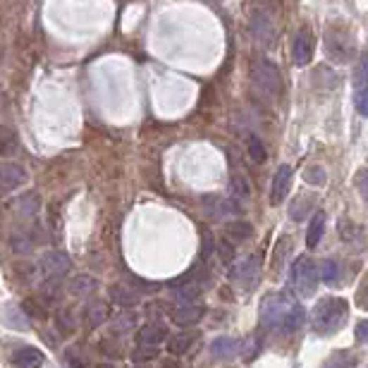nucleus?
I'll use <instances>...</instances> for the list:
<instances>
[{
  "label": "nucleus",
  "mask_w": 368,
  "mask_h": 368,
  "mask_svg": "<svg viewBox=\"0 0 368 368\" xmlns=\"http://www.w3.org/2000/svg\"><path fill=\"white\" fill-rule=\"evenodd\" d=\"M258 316L268 330H285V333H294L304 323V309L292 299L289 292L265 294Z\"/></svg>",
  "instance_id": "1"
},
{
  "label": "nucleus",
  "mask_w": 368,
  "mask_h": 368,
  "mask_svg": "<svg viewBox=\"0 0 368 368\" xmlns=\"http://www.w3.org/2000/svg\"><path fill=\"white\" fill-rule=\"evenodd\" d=\"M349 306L342 297H321L311 311V328L321 337L340 333L347 323Z\"/></svg>",
  "instance_id": "2"
},
{
  "label": "nucleus",
  "mask_w": 368,
  "mask_h": 368,
  "mask_svg": "<svg viewBox=\"0 0 368 368\" xmlns=\"http://www.w3.org/2000/svg\"><path fill=\"white\" fill-rule=\"evenodd\" d=\"M251 87L261 99L275 101L282 94V75L277 70V65L265 58L256 60L251 65Z\"/></svg>",
  "instance_id": "3"
},
{
  "label": "nucleus",
  "mask_w": 368,
  "mask_h": 368,
  "mask_svg": "<svg viewBox=\"0 0 368 368\" xmlns=\"http://www.w3.org/2000/svg\"><path fill=\"white\" fill-rule=\"evenodd\" d=\"M323 48H325V56L335 63H349L357 53V44H354V36L349 29L345 27H328L323 36Z\"/></svg>",
  "instance_id": "4"
},
{
  "label": "nucleus",
  "mask_w": 368,
  "mask_h": 368,
  "mask_svg": "<svg viewBox=\"0 0 368 368\" xmlns=\"http://www.w3.org/2000/svg\"><path fill=\"white\" fill-rule=\"evenodd\" d=\"M249 34H251V41L261 48V51H270V48L277 44V22L275 17L270 15V10L265 8L253 10L249 20Z\"/></svg>",
  "instance_id": "5"
},
{
  "label": "nucleus",
  "mask_w": 368,
  "mask_h": 368,
  "mask_svg": "<svg viewBox=\"0 0 368 368\" xmlns=\"http://www.w3.org/2000/svg\"><path fill=\"white\" fill-rule=\"evenodd\" d=\"M289 280H292V287L299 297L309 299L316 294L318 289V268L316 263L311 261L309 256H299L294 261L292 270H289Z\"/></svg>",
  "instance_id": "6"
},
{
  "label": "nucleus",
  "mask_w": 368,
  "mask_h": 368,
  "mask_svg": "<svg viewBox=\"0 0 368 368\" xmlns=\"http://www.w3.org/2000/svg\"><path fill=\"white\" fill-rule=\"evenodd\" d=\"M258 277H261V256H258V253H251V256H246L244 261H239L230 270V280L237 287L246 289V292L256 287Z\"/></svg>",
  "instance_id": "7"
},
{
  "label": "nucleus",
  "mask_w": 368,
  "mask_h": 368,
  "mask_svg": "<svg viewBox=\"0 0 368 368\" xmlns=\"http://www.w3.org/2000/svg\"><path fill=\"white\" fill-rule=\"evenodd\" d=\"M27 170L17 163H0V194L20 189L22 184H27Z\"/></svg>",
  "instance_id": "8"
},
{
  "label": "nucleus",
  "mask_w": 368,
  "mask_h": 368,
  "mask_svg": "<svg viewBox=\"0 0 368 368\" xmlns=\"http://www.w3.org/2000/svg\"><path fill=\"white\" fill-rule=\"evenodd\" d=\"M39 263L46 277H63L70 270V256L65 251H46Z\"/></svg>",
  "instance_id": "9"
},
{
  "label": "nucleus",
  "mask_w": 368,
  "mask_h": 368,
  "mask_svg": "<svg viewBox=\"0 0 368 368\" xmlns=\"http://www.w3.org/2000/svg\"><path fill=\"white\" fill-rule=\"evenodd\" d=\"M165 337H170L167 333V325L160 321H151L146 325H141L137 333V342L146 347H158L160 342H165Z\"/></svg>",
  "instance_id": "10"
},
{
  "label": "nucleus",
  "mask_w": 368,
  "mask_h": 368,
  "mask_svg": "<svg viewBox=\"0 0 368 368\" xmlns=\"http://www.w3.org/2000/svg\"><path fill=\"white\" fill-rule=\"evenodd\" d=\"M289 186H292V167L280 165L275 170V175H273V186H270V201H273L275 206L280 201H285Z\"/></svg>",
  "instance_id": "11"
},
{
  "label": "nucleus",
  "mask_w": 368,
  "mask_h": 368,
  "mask_svg": "<svg viewBox=\"0 0 368 368\" xmlns=\"http://www.w3.org/2000/svg\"><path fill=\"white\" fill-rule=\"evenodd\" d=\"M313 58V39L309 34V29H301V32L294 36L292 44V60L297 65H309Z\"/></svg>",
  "instance_id": "12"
},
{
  "label": "nucleus",
  "mask_w": 368,
  "mask_h": 368,
  "mask_svg": "<svg viewBox=\"0 0 368 368\" xmlns=\"http://www.w3.org/2000/svg\"><path fill=\"white\" fill-rule=\"evenodd\" d=\"M206 316V309L198 304H186V306H177L172 311V323L179 325V328H194V325Z\"/></svg>",
  "instance_id": "13"
},
{
  "label": "nucleus",
  "mask_w": 368,
  "mask_h": 368,
  "mask_svg": "<svg viewBox=\"0 0 368 368\" xmlns=\"http://www.w3.org/2000/svg\"><path fill=\"white\" fill-rule=\"evenodd\" d=\"M108 318H110V306L106 304V301L96 299L91 304L84 309V323H87V328H99V325H103Z\"/></svg>",
  "instance_id": "14"
},
{
  "label": "nucleus",
  "mask_w": 368,
  "mask_h": 368,
  "mask_svg": "<svg viewBox=\"0 0 368 368\" xmlns=\"http://www.w3.org/2000/svg\"><path fill=\"white\" fill-rule=\"evenodd\" d=\"M253 237V227L249 220H230L225 225V239L232 244H239V242H249Z\"/></svg>",
  "instance_id": "15"
},
{
  "label": "nucleus",
  "mask_w": 368,
  "mask_h": 368,
  "mask_svg": "<svg viewBox=\"0 0 368 368\" xmlns=\"http://www.w3.org/2000/svg\"><path fill=\"white\" fill-rule=\"evenodd\" d=\"M12 364L17 368H41L44 366V354H41V349L22 347L12 354Z\"/></svg>",
  "instance_id": "16"
},
{
  "label": "nucleus",
  "mask_w": 368,
  "mask_h": 368,
  "mask_svg": "<svg viewBox=\"0 0 368 368\" xmlns=\"http://www.w3.org/2000/svg\"><path fill=\"white\" fill-rule=\"evenodd\" d=\"M196 337L198 335L194 333V330H184V333L167 337V352H170L172 357H182V354H186L191 347H194Z\"/></svg>",
  "instance_id": "17"
},
{
  "label": "nucleus",
  "mask_w": 368,
  "mask_h": 368,
  "mask_svg": "<svg viewBox=\"0 0 368 368\" xmlns=\"http://www.w3.org/2000/svg\"><path fill=\"white\" fill-rule=\"evenodd\" d=\"M0 316H3V323L12 330H29V318L20 306H12V304L3 306V309H0Z\"/></svg>",
  "instance_id": "18"
},
{
  "label": "nucleus",
  "mask_w": 368,
  "mask_h": 368,
  "mask_svg": "<svg viewBox=\"0 0 368 368\" xmlns=\"http://www.w3.org/2000/svg\"><path fill=\"white\" fill-rule=\"evenodd\" d=\"M96 289H99V280H96L94 275H77V277H72L68 285V292L72 297H89V294H94Z\"/></svg>",
  "instance_id": "19"
},
{
  "label": "nucleus",
  "mask_w": 368,
  "mask_h": 368,
  "mask_svg": "<svg viewBox=\"0 0 368 368\" xmlns=\"http://www.w3.org/2000/svg\"><path fill=\"white\" fill-rule=\"evenodd\" d=\"M359 366V357L352 354L349 349H340V352H333L328 359L323 361L321 368H357Z\"/></svg>",
  "instance_id": "20"
},
{
  "label": "nucleus",
  "mask_w": 368,
  "mask_h": 368,
  "mask_svg": "<svg viewBox=\"0 0 368 368\" xmlns=\"http://www.w3.org/2000/svg\"><path fill=\"white\" fill-rule=\"evenodd\" d=\"M230 191H232V198L234 203H246L251 198V186H249V179H246V175H239L234 172L232 179H230Z\"/></svg>",
  "instance_id": "21"
},
{
  "label": "nucleus",
  "mask_w": 368,
  "mask_h": 368,
  "mask_svg": "<svg viewBox=\"0 0 368 368\" xmlns=\"http://www.w3.org/2000/svg\"><path fill=\"white\" fill-rule=\"evenodd\" d=\"M323 232H325V213L318 210V213L311 215V225H309V232H306V246L316 249L318 242L323 239Z\"/></svg>",
  "instance_id": "22"
},
{
  "label": "nucleus",
  "mask_w": 368,
  "mask_h": 368,
  "mask_svg": "<svg viewBox=\"0 0 368 368\" xmlns=\"http://www.w3.org/2000/svg\"><path fill=\"white\" fill-rule=\"evenodd\" d=\"M237 340H232V337H215L213 345H210V354H213L215 359H232L234 354H237Z\"/></svg>",
  "instance_id": "23"
},
{
  "label": "nucleus",
  "mask_w": 368,
  "mask_h": 368,
  "mask_svg": "<svg viewBox=\"0 0 368 368\" xmlns=\"http://www.w3.org/2000/svg\"><path fill=\"white\" fill-rule=\"evenodd\" d=\"M15 208H17V213L24 215V218H32V215L39 213L41 198H39V194H34V191H27V194H22L15 201Z\"/></svg>",
  "instance_id": "24"
},
{
  "label": "nucleus",
  "mask_w": 368,
  "mask_h": 368,
  "mask_svg": "<svg viewBox=\"0 0 368 368\" xmlns=\"http://www.w3.org/2000/svg\"><path fill=\"white\" fill-rule=\"evenodd\" d=\"M110 297L115 299L120 306H134L139 301V292L134 287H127V285H113Z\"/></svg>",
  "instance_id": "25"
},
{
  "label": "nucleus",
  "mask_w": 368,
  "mask_h": 368,
  "mask_svg": "<svg viewBox=\"0 0 368 368\" xmlns=\"http://www.w3.org/2000/svg\"><path fill=\"white\" fill-rule=\"evenodd\" d=\"M56 328H58V333L63 335V337H72L77 333V323H75V318H72V313L68 309H60L56 311Z\"/></svg>",
  "instance_id": "26"
},
{
  "label": "nucleus",
  "mask_w": 368,
  "mask_h": 368,
  "mask_svg": "<svg viewBox=\"0 0 368 368\" xmlns=\"http://www.w3.org/2000/svg\"><path fill=\"white\" fill-rule=\"evenodd\" d=\"M198 297V285H179L172 292V299L177 301V306L194 304V299Z\"/></svg>",
  "instance_id": "27"
},
{
  "label": "nucleus",
  "mask_w": 368,
  "mask_h": 368,
  "mask_svg": "<svg viewBox=\"0 0 368 368\" xmlns=\"http://www.w3.org/2000/svg\"><path fill=\"white\" fill-rule=\"evenodd\" d=\"M17 151V137L10 127L0 125V156H10Z\"/></svg>",
  "instance_id": "28"
},
{
  "label": "nucleus",
  "mask_w": 368,
  "mask_h": 368,
  "mask_svg": "<svg viewBox=\"0 0 368 368\" xmlns=\"http://www.w3.org/2000/svg\"><path fill=\"white\" fill-rule=\"evenodd\" d=\"M311 201H313L311 196H297V198H294V203L289 206V218L297 220V222L304 220L306 218V210L313 206Z\"/></svg>",
  "instance_id": "29"
},
{
  "label": "nucleus",
  "mask_w": 368,
  "mask_h": 368,
  "mask_svg": "<svg viewBox=\"0 0 368 368\" xmlns=\"http://www.w3.org/2000/svg\"><path fill=\"white\" fill-rule=\"evenodd\" d=\"M318 275H321V280L325 282V285H335L337 277H340V265H337V261H323L321 265H318Z\"/></svg>",
  "instance_id": "30"
},
{
  "label": "nucleus",
  "mask_w": 368,
  "mask_h": 368,
  "mask_svg": "<svg viewBox=\"0 0 368 368\" xmlns=\"http://www.w3.org/2000/svg\"><path fill=\"white\" fill-rule=\"evenodd\" d=\"M325 179H328V175H325V170L321 165H309L304 170V182L306 184H313V186H323Z\"/></svg>",
  "instance_id": "31"
},
{
  "label": "nucleus",
  "mask_w": 368,
  "mask_h": 368,
  "mask_svg": "<svg viewBox=\"0 0 368 368\" xmlns=\"http://www.w3.org/2000/svg\"><path fill=\"white\" fill-rule=\"evenodd\" d=\"M249 156H251V160L253 163H265V158H268V153H265V146H263V141L258 139L256 134H251L249 137Z\"/></svg>",
  "instance_id": "32"
},
{
  "label": "nucleus",
  "mask_w": 368,
  "mask_h": 368,
  "mask_svg": "<svg viewBox=\"0 0 368 368\" xmlns=\"http://www.w3.org/2000/svg\"><path fill=\"white\" fill-rule=\"evenodd\" d=\"M156 357H158V349L146 347V345H139L134 352H132V361H134V364H148V361H153Z\"/></svg>",
  "instance_id": "33"
},
{
  "label": "nucleus",
  "mask_w": 368,
  "mask_h": 368,
  "mask_svg": "<svg viewBox=\"0 0 368 368\" xmlns=\"http://www.w3.org/2000/svg\"><path fill=\"white\" fill-rule=\"evenodd\" d=\"M354 87L357 89L368 87V56H361L357 70H354Z\"/></svg>",
  "instance_id": "34"
},
{
  "label": "nucleus",
  "mask_w": 368,
  "mask_h": 368,
  "mask_svg": "<svg viewBox=\"0 0 368 368\" xmlns=\"http://www.w3.org/2000/svg\"><path fill=\"white\" fill-rule=\"evenodd\" d=\"M22 309H24V313H27V316L39 318V321H46V318H48V311L39 304V301H34V299H27V301H24Z\"/></svg>",
  "instance_id": "35"
},
{
  "label": "nucleus",
  "mask_w": 368,
  "mask_h": 368,
  "mask_svg": "<svg viewBox=\"0 0 368 368\" xmlns=\"http://www.w3.org/2000/svg\"><path fill=\"white\" fill-rule=\"evenodd\" d=\"M10 246H12V251H17V253H27V251H32V239H29L27 234H12Z\"/></svg>",
  "instance_id": "36"
},
{
  "label": "nucleus",
  "mask_w": 368,
  "mask_h": 368,
  "mask_svg": "<svg viewBox=\"0 0 368 368\" xmlns=\"http://www.w3.org/2000/svg\"><path fill=\"white\" fill-rule=\"evenodd\" d=\"M218 256H220L222 265H232V261H234V244L227 242V239H222V242L218 244Z\"/></svg>",
  "instance_id": "37"
},
{
  "label": "nucleus",
  "mask_w": 368,
  "mask_h": 368,
  "mask_svg": "<svg viewBox=\"0 0 368 368\" xmlns=\"http://www.w3.org/2000/svg\"><path fill=\"white\" fill-rule=\"evenodd\" d=\"M289 249H292L289 237H282L280 244H277V249H275V268H282V265H285V256L289 253Z\"/></svg>",
  "instance_id": "38"
},
{
  "label": "nucleus",
  "mask_w": 368,
  "mask_h": 368,
  "mask_svg": "<svg viewBox=\"0 0 368 368\" xmlns=\"http://www.w3.org/2000/svg\"><path fill=\"white\" fill-rule=\"evenodd\" d=\"M41 294H44L46 301H60V285L56 277H51V280L46 282L44 289H41Z\"/></svg>",
  "instance_id": "39"
},
{
  "label": "nucleus",
  "mask_w": 368,
  "mask_h": 368,
  "mask_svg": "<svg viewBox=\"0 0 368 368\" xmlns=\"http://www.w3.org/2000/svg\"><path fill=\"white\" fill-rule=\"evenodd\" d=\"M354 103H357L359 115L368 118V87L357 89V96H354Z\"/></svg>",
  "instance_id": "40"
},
{
  "label": "nucleus",
  "mask_w": 368,
  "mask_h": 368,
  "mask_svg": "<svg viewBox=\"0 0 368 368\" xmlns=\"http://www.w3.org/2000/svg\"><path fill=\"white\" fill-rule=\"evenodd\" d=\"M354 184H357L359 194L368 201V167H361L357 172V177H354Z\"/></svg>",
  "instance_id": "41"
},
{
  "label": "nucleus",
  "mask_w": 368,
  "mask_h": 368,
  "mask_svg": "<svg viewBox=\"0 0 368 368\" xmlns=\"http://www.w3.org/2000/svg\"><path fill=\"white\" fill-rule=\"evenodd\" d=\"M65 357H68L70 368H87V364H84V359H82V349L80 347H70Z\"/></svg>",
  "instance_id": "42"
},
{
  "label": "nucleus",
  "mask_w": 368,
  "mask_h": 368,
  "mask_svg": "<svg viewBox=\"0 0 368 368\" xmlns=\"http://www.w3.org/2000/svg\"><path fill=\"white\" fill-rule=\"evenodd\" d=\"M99 349L103 354H108V357H120V354H122V347H120L118 342H113V340H103L99 345Z\"/></svg>",
  "instance_id": "43"
},
{
  "label": "nucleus",
  "mask_w": 368,
  "mask_h": 368,
  "mask_svg": "<svg viewBox=\"0 0 368 368\" xmlns=\"http://www.w3.org/2000/svg\"><path fill=\"white\" fill-rule=\"evenodd\" d=\"M134 323H137V316H134V313H122V316H120L113 325H115L118 330H127V328H132Z\"/></svg>",
  "instance_id": "44"
},
{
  "label": "nucleus",
  "mask_w": 368,
  "mask_h": 368,
  "mask_svg": "<svg viewBox=\"0 0 368 368\" xmlns=\"http://www.w3.org/2000/svg\"><path fill=\"white\" fill-rule=\"evenodd\" d=\"M354 337L361 345H368V321H361L357 323V330H354Z\"/></svg>",
  "instance_id": "45"
},
{
  "label": "nucleus",
  "mask_w": 368,
  "mask_h": 368,
  "mask_svg": "<svg viewBox=\"0 0 368 368\" xmlns=\"http://www.w3.org/2000/svg\"><path fill=\"white\" fill-rule=\"evenodd\" d=\"M129 285L134 287L139 294L141 292H156V289H158V285H151V282H141V280H132Z\"/></svg>",
  "instance_id": "46"
},
{
  "label": "nucleus",
  "mask_w": 368,
  "mask_h": 368,
  "mask_svg": "<svg viewBox=\"0 0 368 368\" xmlns=\"http://www.w3.org/2000/svg\"><path fill=\"white\" fill-rule=\"evenodd\" d=\"M160 368H184L182 364H179L177 359H172V357H167V359H163L160 361Z\"/></svg>",
  "instance_id": "47"
},
{
  "label": "nucleus",
  "mask_w": 368,
  "mask_h": 368,
  "mask_svg": "<svg viewBox=\"0 0 368 368\" xmlns=\"http://www.w3.org/2000/svg\"><path fill=\"white\" fill-rule=\"evenodd\" d=\"M359 304L368 311V285H366L364 289H361V294H359Z\"/></svg>",
  "instance_id": "48"
},
{
  "label": "nucleus",
  "mask_w": 368,
  "mask_h": 368,
  "mask_svg": "<svg viewBox=\"0 0 368 368\" xmlns=\"http://www.w3.org/2000/svg\"><path fill=\"white\" fill-rule=\"evenodd\" d=\"M96 368H115V366H113V364H108V361H103V364H99Z\"/></svg>",
  "instance_id": "49"
},
{
  "label": "nucleus",
  "mask_w": 368,
  "mask_h": 368,
  "mask_svg": "<svg viewBox=\"0 0 368 368\" xmlns=\"http://www.w3.org/2000/svg\"><path fill=\"white\" fill-rule=\"evenodd\" d=\"M137 368H151V366H146V364H137Z\"/></svg>",
  "instance_id": "50"
}]
</instances>
